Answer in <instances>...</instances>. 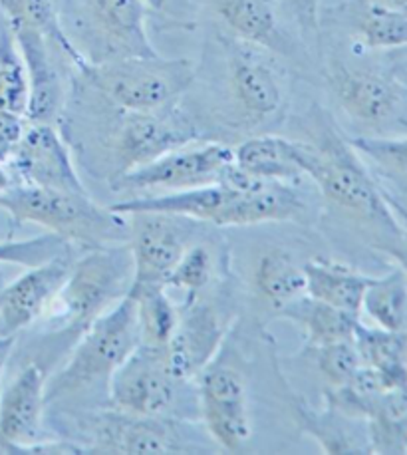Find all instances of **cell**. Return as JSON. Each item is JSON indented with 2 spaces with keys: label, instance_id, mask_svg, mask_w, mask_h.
I'll use <instances>...</instances> for the list:
<instances>
[{
  "label": "cell",
  "instance_id": "16",
  "mask_svg": "<svg viewBox=\"0 0 407 455\" xmlns=\"http://www.w3.org/2000/svg\"><path fill=\"white\" fill-rule=\"evenodd\" d=\"M326 78L344 112L354 122L371 128L395 120L405 104L403 86L384 72L332 62L328 66Z\"/></svg>",
  "mask_w": 407,
  "mask_h": 455
},
{
  "label": "cell",
  "instance_id": "34",
  "mask_svg": "<svg viewBox=\"0 0 407 455\" xmlns=\"http://www.w3.org/2000/svg\"><path fill=\"white\" fill-rule=\"evenodd\" d=\"M215 273V255L211 247L203 245V243H191L173 267L165 283V289L185 292L188 299L199 297L213 283Z\"/></svg>",
  "mask_w": 407,
  "mask_h": 455
},
{
  "label": "cell",
  "instance_id": "4",
  "mask_svg": "<svg viewBox=\"0 0 407 455\" xmlns=\"http://www.w3.org/2000/svg\"><path fill=\"white\" fill-rule=\"evenodd\" d=\"M0 211L12 227L38 225L68 243L100 247L130 239V221L116 211L100 207L90 193H72L27 183H14L0 193Z\"/></svg>",
  "mask_w": 407,
  "mask_h": 455
},
{
  "label": "cell",
  "instance_id": "12",
  "mask_svg": "<svg viewBox=\"0 0 407 455\" xmlns=\"http://www.w3.org/2000/svg\"><path fill=\"white\" fill-rule=\"evenodd\" d=\"M127 221H130L127 243L133 257L132 289L165 286L177 260L193 243L197 223L164 213H135L127 217Z\"/></svg>",
  "mask_w": 407,
  "mask_h": 455
},
{
  "label": "cell",
  "instance_id": "18",
  "mask_svg": "<svg viewBox=\"0 0 407 455\" xmlns=\"http://www.w3.org/2000/svg\"><path fill=\"white\" fill-rule=\"evenodd\" d=\"M74 263L72 249L28 267L19 279L0 291V336H19L34 323L44 318L56 294L60 292L70 267Z\"/></svg>",
  "mask_w": 407,
  "mask_h": 455
},
{
  "label": "cell",
  "instance_id": "27",
  "mask_svg": "<svg viewBox=\"0 0 407 455\" xmlns=\"http://www.w3.org/2000/svg\"><path fill=\"white\" fill-rule=\"evenodd\" d=\"M294 418L304 434L318 442L324 453H355V451H370L368 429H358V421L342 414L334 408L324 403L322 410H314L308 403L300 400L292 402Z\"/></svg>",
  "mask_w": 407,
  "mask_h": 455
},
{
  "label": "cell",
  "instance_id": "39",
  "mask_svg": "<svg viewBox=\"0 0 407 455\" xmlns=\"http://www.w3.org/2000/svg\"><path fill=\"white\" fill-rule=\"evenodd\" d=\"M27 117L0 109V162H8V157L19 146L24 130H27Z\"/></svg>",
  "mask_w": 407,
  "mask_h": 455
},
{
  "label": "cell",
  "instance_id": "38",
  "mask_svg": "<svg viewBox=\"0 0 407 455\" xmlns=\"http://www.w3.org/2000/svg\"><path fill=\"white\" fill-rule=\"evenodd\" d=\"M288 8L308 44H320V4L318 0H286Z\"/></svg>",
  "mask_w": 407,
  "mask_h": 455
},
{
  "label": "cell",
  "instance_id": "23",
  "mask_svg": "<svg viewBox=\"0 0 407 455\" xmlns=\"http://www.w3.org/2000/svg\"><path fill=\"white\" fill-rule=\"evenodd\" d=\"M354 344L362 366L370 368L387 392L407 390V328L387 331L360 323L355 326Z\"/></svg>",
  "mask_w": 407,
  "mask_h": 455
},
{
  "label": "cell",
  "instance_id": "22",
  "mask_svg": "<svg viewBox=\"0 0 407 455\" xmlns=\"http://www.w3.org/2000/svg\"><path fill=\"white\" fill-rule=\"evenodd\" d=\"M235 167L257 181L294 183L304 177L299 141L281 136H252L233 149Z\"/></svg>",
  "mask_w": 407,
  "mask_h": 455
},
{
  "label": "cell",
  "instance_id": "20",
  "mask_svg": "<svg viewBox=\"0 0 407 455\" xmlns=\"http://www.w3.org/2000/svg\"><path fill=\"white\" fill-rule=\"evenodd\" d=\"M219 20L241 42L278 56L296 54V42L278 19L275 0H207Z\"/></svg>",
  "mask_w": 407,
  "mask_h": 455
},
{
  "label": "cell",
  "instance_id": "14",
  "mask_svg": "<svg viewBox=\"0 0 407 455\" xmlns=\"http://www.w3.org/2000/svg\"><path fill=\"white\" fill-rule=\"evenodd\" d=\"M48 376L30 362L0 392V448L6 451H48L42 440Z\"/></svg>",
  "mask_w": 407,
  "mask_h": 455
},
{
  "label": "cell",
  "instance_id": "6",
  "mask_svg": "<svg viewBox=\"0 0 407 455\" xmlns=\"http://www.w3.org/2000/svg\"><path fill=\"white\" fill-rule=\"evenodd\" d=\"M195 64L189 58L125 56L88 64L82 78L120 112H156L175 106L193 86Z\"/></svg>",
  "mask_w": 407,
  "mask_h": 455
},
{
  "label": "cell",
  "instance_id": "41",
  "mask_svg": "<svg viewBox=\"0 0 407 455\" xmlns=\"http://www.w3.org/2000/svg\"><path fill=\"white\" fill-rule=\"evenodd\" d=\"M381 249L387 251L389 255L395 259L397 267L402 268V271L407 275V233H400L395 239H392L386 245H381Z\"/></svg>",
  "mask_w": 407,
  "mask_h": 455
},
{
  "label": "cell",
  "instance_id": "17",
  "mask_svg": "<svg viewBox=\"0 0 407 455\" xmlns=\"http://www.w3.org/2000/svg\"><path fill=\"white\" fill-rule=\"evenodd\" d=\"M260 48L236 40L228 46L227 78L236 112L249 125H262L281 114L284 106V88Z\"/></svg>",
  "mask_w": 407,
  "mask_h": 455
},
{
  "label": "cell",
  "instance_id": "25",
  "mask_svg": "<svg viewBox=\"0 0 407 455\" xmlns=\"http://www.w3.org/2000/svg\"><path fill=\"white\" fill-rule=\"evenodd\" d=\"M347 28L368 50H395L407 46V12L374 0H352L342 6Z\"/></svg>",
  "mask_w": 407,
  "mask_h": 455
},
{
  "label": "cell",
  "instance_id": "7",
  "mask_svg": "<svg viewBox=\"0 0 407 455\" xmlns=\"http://www.w3.org/2000/svg\"><path fill=\"white\" fill-rule=\"evenodd\" d=\"M86 451L101 453H201L209 451L195 424L173 416H133L108 408L86 426Z\"/></svg>",
  "mask_w": 407,
  "mask_h": 455
},
{
  "label": "cell",
  "instance_id": "26",
  "mask_svg": "<svg viewBox=\"0 0 407 455\" xmlns=\"http://www.w3.org/2000/svg\"><path fill=\"white\" fill-rule=\"evenodd\" d=\"M252 286L259 297L278 313L286 305L307 294L304 265H299V260L286 249H265L254 259Z\"/></svg>",
  "mask_w": 407,
  "mask_h": 455
},
{
  "label": "cell",
  "instance_id": "21",
  "mask_svg": "<svg viewBox=\"0 0 407 455\" xmlns=\"http://www.w3.org/2000/svg\"><path fill=\"white\" fill-rule=\"evenodd\" d=\"M11 30L28 72L30 100L27 109V122L54 124L56 117L60 116L64 104V92L60 74H58L52 62V54H50V48L52 46L36 30L24 27H11Z\"/></svg>",
  "mask_w": 407,
  "mask_h": 455
},
{
  "label": "cell",
  "instance_id": "44",
  "mask_svg": "<svg viewBox=\"0 0 407 455\" xmlns=\"http://www.w3.org/2000/svg\"><path fill=\"white\" fill-rule=\"evenodd\" d=\"M374 3H379L389 8H397V11H405L407 12V0H374Z\"/></svg>",
  "mask_w": 407,
  "mask_h": 455
},
{
  "label": "cell",
  "instance_id": "11",
  "mask_svg": "<svg viewBox=\"0 0 407 455\" xmlns=\"http://www.w3.org/2000/svg\"><path fill=\"white\" fill-rule=\"evenodd\" d=\"M181 382L165 350L135 348L108 384V406L133 416H172Z\"/></svg>",
  "mask_w": 407,
  "mask_h": 455
},
{
  "label": "cell",
  "instance_id": "3",
  "mask_svg": "<svg viewBox=\"0 0 407 455\" xmlns=\"http://www.w3.org/2000/svg\"><path fill=\"white\" fill-rule=\"evenodd\" d=\"M132 283L130 243L90 247L82 257L74 259L60 292L42 320L52 334L80 336L130 294Z\"/></svg>",
  "mask_w": 407,
  "mask_h": 455
},
{
  "label": "cell",
  "instance_id": "2",
  "mask_svg": "<svg viewBox=\"0 0 407 455\" xmlns=\"http://www.w3.org/2000/svg\"><path fill=\"white\" fill-rule=\"evenodd\" d=\"M299 162L330 205L363 225L389 231L392 239L402 233L362 156L332 122L316 120V141H299Z\"/></svg>",
  "mask_w": 407,
  "mask_h": 455
},
{
  "label": "cell",
  "instance_id": "30",
  "mask_svg": "<svg viewBox=\"0 0 407 455\" xmlns=\"http://www.w3.org/2000/svg\"><path fill=\"white\" fill-rule=\"evenodd\" d=\"M138 315L140 344L156 350H165L180 320V307L169 297L165 286H141L132 289Z\"/></svg>",
  "mask_w": 407,
  "mask_h": 455
},
{
  "label": "cell",
  "instance_id": "1",
  "mask_svg": "<svg viewBox=\"0 0 407 455\" xmlns=\"http://www.w3.org/2000/svg\"><path fill=\"white\" fill-rule=\"evenodd\" d=\"M117 215L164 213L215 227H247L299 221L307 201L292 183L257 181L233 170L228 180L177 193L135 196L109 205Z\"/></svg>",
  "mask_w": 407,
  "mask_h": 455
},
{
  "label": "cell",
  "instance_id": "10",
  "mask_svg": "<svg viewBox=\"0 0 407 455\" xmlns=\"http://www.w3.org/2000/svg\"><path fill=\"white\" fill-rule=\"evenodd\" d=\"M197 380L201 421L211 442L225 451H243L252 440L247 378L239 368L215 360Z\"/></svg>",
  "mask_w": 407,
  "mask_h": 455
},
{
  "label": "cell",
  "instance_id": "28",
  "mask_svg": "<svg viewBox=\"0 0 407 455\" xmlns=\"http://www.w3.org/2000/svg\"><path fill=\"white\" fill-rule=\"evenodd\" d=\"M304 275H307L308 297L360 316L363 292H366L371 276L328 259L308 260L304 265Z\"/></svg>",
  "mask_w": 407,
  "mask_h": 455
},
{
  "label": "cell",
  "instance_id": "31",
  "mask_svg": "<svg viewBox=\"0 0 407 455\" xmlns=\"http://www.w3.org/2000/svg\"><path fill=\"white\" fill-rule=\"evenodd\" d=\"M362 313L374 323V326L387 328V331H405L407 275L400 267L370 281L362 299L360 315Z\"/></svg>",
  "mask_w": 407,
  "mask_h": 455
},
{
  "label": "cell",
  "instance_id": "15",
  "mask_svg": "<svg viewBox=\"0 0 407 455\" xmlns=\"http://www.w3.org/2000/svg\"><path fill=\"white\" fill-rule=\"evenodd\" d=\"M19 183L58 191L88 193L76 170L70 149L54 124H27L19 146L8 157Z\"/></svg>",
  "mask_w": 407,
  "mask_h": 455
},
{
  "label": "cell",
  "instance_id": "5",
  "mask_svg": "<svg viewBox=\"0 0 407 455\" xmlns=\"http://www.w3.org/2000/svg\"><path fill=\"white\" fill-rule=\"evenodd\" d=\"M140 347L135 300L127 294L78 336L66 364L46 384V402H68L106 390L127 356Z\"/></svg>",
  "mask_w": 407,
  "mask_h": 455
},
{
  "label": "cell",
  "instance_id": "32",
  "mask_svg": "<svg viewBox=\"0 0 407 455\" xmlns=\"http://www.w3.org/2000/svg\"><path fill=\"white\" fill-rule=\"evenodd\" d=\"M370 451L407 453V390L387 392L366 419Z\"/></svg>",
  "mask_w": 407,
  "mask_h": 455
},
{
  "label": "cell",
  "instance_id": "13",
  "mask_svg": "<svg viewBox=\"0 0 407 455\" xmlns=\"http://www.w3.org/2000/svg\"><path fill=\"white\" fill-rule=\"evenodd\" d=\"M228 328L231 320H227L213 302L203 300L201 294L185 299L180 307L175 332L165 348L169 368L177 380L188 384L199 378L209 364H213Z\"/></svg>",
  "mask_w": 407,
  "mask_h": 455
},
{
  "label": "cell",
  "instance_id": "33",
  "mask_svg": "<svg viewBox=\"0 0 407 455\" xmlns=\"http://www.w3.org/2000/svg\"><path fill=\"white\" fill-rule=\"evenodd\" d=\"M30 100L28 72L14 35L0 14V109L27 117Z\"/></svg>",
  "mask_w": 407,
  "mask_h": 455
},
{
  "label": "cell",
  "instance_id": "9",
  "mask_svg": "<svg viewBox=\"0 0 407 455\" xmlns=\"http://www.w3.org/2000/svg\"><path fill=\"white\" fill-rule=\"evenodd\" d=\"M199 140L197 124L177 104L156 112H122L109 141L112 180Z\"/></svg>",
  "mask_w": 407,
  "mask_h": 455
},
{
  "label": "cell",
  "instance_id": "37",
  "mask_svg": "<svg viewBox=\"0 0 407 455\" xmlns=\"http://www.w3.org/2000/svg\"><path fill=\"white\" fill-rule=\"evenodd\" d=\"M347 140L362 157L370 159L387 173L407 180V136H358Z\"/></svg>",
  "mask_w": 407,
  "mask_h": 455
},
{
  "label": "cell",
  "instance_id": "35",
  "mask_svg": "<svg viewBox=\"0 0 407 455\" xmlns=\"http://www.w3.org/2000/svg\"><path fill=\"white\" fill-rule=\"evenodd\" d=\"M72 243L58 237L54 233L38 235L30 239H6L0 241V265L36 267L44 260L60 255Z\"/></svg>",
  "mask_w": 407,
  "mask_h": 455
},
{
  "label": "cell",
  "instance_id": "8",
  "mask_svg": "<svg viewBox=\"0 0 407 455\" xmlns=\"http://www.w3.org/2000/svg\"><path fill=\"white\" fill-rule=\"evenodd\" d=\"M233 170V148L219 141H195L114 177L109 188L114 193H177L225 181Z\"/></svg>",
  "mask_w": 407,
  "mask_h": 455
},
{
  "label": "cell",
  "instance_id": "29",
  "mask_svg": "<svg viewBox=\"0 0 407 455\" xmlns=\"http://www.w3.org/2000/svg\"><path fill=\"white\" fill-rule=\"evenodd\" d=\"M0 14L11 27L40 32L50 46L56 48L68 62H72L80 74L88 68V60L62 27L54 0H0Z\"/></svg>",
  "mask_w": 407,
  "mask_h": 455
},
{
  "label": "cell",
  "instance_id": "43",
  "mask_svg": "<svg viewBox=\"0 0 407 455\" xmlns=\"http://www.w3.org/2000/svg\"><path fill=\"white\" fill-rule=\"evenodd\" d=\"M14 183H16V180H14L12 170L8 167L6 162H0V193L11 189Z\"/></svg>",
  "mask_w": 407,
  "mask_h": 455
},
{
  "label": "cell",
  "instance_id": "40",
  "mask_svg": "<svg viewBox=\"0 0 407 455\" xmlns=\"http://www.w3.org/2000/svg\"><path fill=\"white\" fill-rule=\"evenodd\" d=\"M149 11L159 12L169 19H181L185 16V3L188 0H143Z\"/></svg>",
  "mask_w": 407,
  "mask_h": 455
},
{
  "label": "cell",
  "instance_id": "24",
  "mask_svg": "<svg viewBox=\"0 0 407 455\" xmlns=\"http://www.w3.org/2000/svg\"><path fill=\"white\" fill-rule=\"evenodd\" d=\"M278 316L291 320L300 328L304 332L307 350L342 340H354L355 326L360 324L358 315L326 305V302L312 299L308 294L278 310Z\"/></svg>",
  "mask_w": 407,
  "mask_h": 455
},
{
  "label": "cell",
  "instance_id": "42",
  "mask_svg": "<svg viewBox=\"0 0 407 455\" xmlns=\"http://www.w3.org/2000/svg\"><path fill=\"white\" fill-rule=\"evenodd\" d=\"M14 336H0V392H3V384H4V372L8 366V360L12 356L14 350Z\"/></svg>",
  "mask_w": 407,
  "mask_h": 455
},
{
  "label": "cell",
  "instance_id": "36",
  "mask_svg": "<svg viewBox=\"0 0 407 455\" xmlns=\"http://www.w3.org/2000/svg\"><path fill=\"white\" fill-rule=\"evenodd\" d=\"M310 352L326 387L346 384L362 368V358L354 340L326 344L320 348H310Z\"/></svg>",
  "mask_w": 407,
  "mask_h": 455
},
{
  "label": "cell",
  "instance_id": "19",
  "mask_svg": "<svg viewBox=\"0 0 407 455\" xmlns=\"http://www.w3.org/2000/svg\"><path fill=\"white\" fill-rule=\"evenodd\" d=\"M148 12L143 0H90L86 8L90 32L101 48L94 64L159 54L148 35Z\"/></svg>",
  "mask_w": 407,
  "mask_h": 455
}]
</instances>
